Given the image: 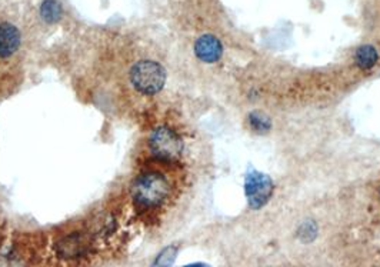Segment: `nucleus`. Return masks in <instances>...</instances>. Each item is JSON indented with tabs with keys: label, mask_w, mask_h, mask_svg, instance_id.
Here are the masks:
<instances>
[{
	"label": "nucleus",
	"mask_w": 380,
	"mask_h": 267,
	"mask_svg": "<svg viewBox=\"0 0 380 267\" xmlns=\"http://www.w3.org/2000/svg\"><path fill=\"white\" fill-rule=\"evenodd\" d=\"M194 52L202 62L214 63L220 59L223 53V46L218 38L212 35H203L202 38L197 39L194 44Z\"/></svg>",
	"instance_id": "nucleus-5"
},
{
	"label": "nucleus",
	"mask_w": 380,
	"mask_h": 267,
	"mask_svg": "<svg viewBox=\"0 0 380 267\" xmlns=\"http://www.w3.org/2000/svg\"><path fill=\"white\" fill-rule=\"evenodd\" d=\"M316 225L315 223H312V222H306L301 226L299 229V238L303 240V242H310L315 239L316 236Z\"/></svg>",
	"instance_id": "nucleus-11"
},
{
	"label": "nucleus",
	"mask_w": 380,
	"mask_h": 267,
	"mask_svg": "<svg viewBox=\"0 0 380 267\" xmlns=\"http://www.w3.org/2000/svg\"><path fill=\"white\" fill-rule=\"evenodd\" d=\"M170 185L168 179L157 172L142 175L131 188V196L135 202L144 207H155L164 202L169 196Z\"/></svg>",
	"instance_id": "nucleus-1"
},
{
	"label": "nucleus",
	"mask_w": 380,
	"mask_h": 267,
	"mask_svg": "<svg viewBox=\"0 0 380 267\" xmlns=\"http://www.w3.org/2000/svg\"><path fill=\"white\" fill-rule=\"evenodd\" d=\"M249 122H251V126L253 127V130H256L257 133H266V131H269L270 127H272L270 119L268 118V116H264V114L260 113V112H253V113H251V116H249Z\"/></svg>",
	"instance_id": "nucleus-10"
},
{
	"label": "nucleus",
	"mask_w": 380,
	"mask_h": 267,
	"mask_svg": "<svg viewBox=\"0 0 380 267\" xmlns=\"http://www.w3.org/2000/svg\"><path fill=\"white\" fill-rule=\"evenodd\" d=\"M85 242L81 239V236L79 235H72L64 238L63 240H60L58 243V253L60 257H66V259H73V257H79L80 255H84L85 252Z\"/></svg>",
	"instance_id": "nucleus-7"
},
{
	"label": "nucleus",
	"mask_w": 380,
	"mask_h": 267,
	"mask_svg": "<svg viewBox=\"0 0 380 267\" xmlns=\"http://www.w3.org/2000/svg\"><path fill=\"white\" fill-rule=\"evenodd\" d=\"M377 62V52L373 46H362L356 52V64L362 71H369Z\"/></svg>",
	"instance_id": "nucleus-8"
},
{
	"label": "nucleus",
	"mask_w": 380,
	"mask_h": 267,
	"mask_svg": "<svg viewBox=\"0 0 380 267\" xmlns=\"http://www.w3.org/2000/svg\"><path fill=\"white\" fill-rule=\"evenodd\" d=\"M130 80L140 93L156 94L166 81V72L162 66L152 60H142L134 66L130 72Z\"/></svg>",
	"instance_id": "nucleus-2"
},
{
	"label": "nucleus",
	"mask_w": 380,
	"mask_h": 267,
	"mask_svg": "<svg viewBox=\"0 0 380 267\" xmlns=\"http://www.w3.org/2000/svg\"><path fill=\"white\" fill-rule=\"evenodd\" d=\"M151 150L153 156L157 159L173 162L180 157L183 152V142L179 138L177 133L170 127H159L151 136Z\"/></svg>",
	"instance_id": "nucleus-3"
},
{
	"label": "nucleus",
	"mask_w": 380,
	"mask_h": 267,
	"mask_svg": "<svg viewBox=\"0 0 380 267\" xmlns=\"http://www.w3.org/2000/svg\"><path fill=\"white\" fill-rule=\"evenodd\" d=\"M63 9L58 0H45L40 6V16L46 23H56L62 19Z\"/></svg>",
	"instance_id": "nucleus-9"
},
{
	"label": "nucleus",
	"mask_w": 380,
	"mask_h": 267,
	"mask_svg": "<svg viewBox=\"0 0 380 267\" xmlns=\"http://www.w3.org/2000/svg\"><path fill=\"white\" fill-rule=\"evenodd\" d=\"M176 257V249L175 247H168V249H164L163 252L157 256L156 262H155V266H169L173 263Z\"/></svg>",
	"instance_id": "nucleus-12"
},
{
	"label": "nucleus",
	"mask_w": 380,
	"mask_h": 267,
	"mask_svg": "<svg viewBox=\"0 0 380 267\" xmlns=\"http://www.w3.org/2000/svg\"><path fill=\"white\" fill-rule=\"evenodd\" d=\"M21 46V33L10 23L0 25V58H9Z\"/></svg>",
	"instance_id": "nucleus-6"
},
{
	"label": "nucleus",
	"mask_w": 380,
	"mask_h": 267,
	"mask_svg": "<svg viewBox=\"0 0 380 267\" xmlns=\"http://www.w3.org/2000/svg\"><path fill=\"white\" fill-rule=\"evenodd\" d=\"M244 192L252 209L257 210L268 203L273 193V181L268 175L260 172L247 173L244 179Z\"/></svg>",
	"instance_id": "nucleus-4"
}]
</instances>
